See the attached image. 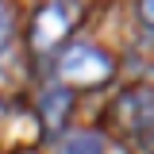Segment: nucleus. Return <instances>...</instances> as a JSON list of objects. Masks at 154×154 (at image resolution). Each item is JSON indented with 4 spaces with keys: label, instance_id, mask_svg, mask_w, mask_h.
<instances>
[{
    "label": "nucleus",
    "instance_id": "obj_1",
    "mask_svg": "<svg viewBox=\"0 0 154 154\" xmlns=\"http://www.w3.org/2000/svg\"><path fill=\"white\" fill-rule=\"evenodd\" d=\"M58 73L66 77L69 85H77V89H93V85L112 77V58L104 50H96V46H89V42H77V46H69L62 54Z\"/></svg>",
    "mask_w": 154,
    "mask_h": 154
},
{
    "label": "nucleus",
    "instance_id": "obj_2",
    "mask_svg": "<svg viewBox=\"0 0 154 154\" xmlns=\"http://www.w3.org/2000/svg\"><path fill=\"white\" fill-rule=\"evenodd\" d=\"M66 35H69V16H66V8H62V4H46V8L38 12L35 27H31L35 50H54Z\"/></svg>",
    "mask_w": 154,
    "mask_h": 154
},
{
    "label": "nucleus",
    "instance_id": "obj_3",
    "mask_svg": "<svg viewBox=\"0 0 154 154\" xmlns=\"http://www.w3.org/2000/svg\"><path fill=\"white\" fill-rule=\"evenodd\" d=\"M66 108H69V93H66V89H50V93H46V100H42V119H46V127H50V131H54V127H62Z\"/></svg>",
    "mask_w": 154,
    "mask_h": 154
},
{
    "label": "nucleus",
    "instance_id": "obj_4",
    "mask_svg": "<svg viewBox=\"0 0 154 154\" xmlns=\"http://www.w3.org/2000/svg\"><path fill=\"white\" fill-rule=\"evenodd\" d=\"M62 154H104V139L100 135H73V139H66Z\"/></svg>",
    "mask_w": 154,
    "mask_h": 154
},
{
    "label": "nucleus",
    "instance_id": "obj_5",
    "mask_svg": "<svg viewBox=\"0 0 154 154\" xmlns=\"http://www.w3.org/2000/svg\"><path fill=\"white\" fill-rule=\"evenodd\" d=\"M139 19L146 27H154V0H139Z\"/></svg>",
    "mask_w": 154,
    "mask_h": 154
}]
</instances>
